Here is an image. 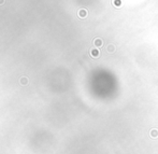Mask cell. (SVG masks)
<instances>
[{
    "label": "cell",
    "mask_w": 158,
    "mask_h": 154,
    "mask_svg": "<svg viewBox=\"0 0 158 154\" xmlns=\"http://www.w3.org/2000/svg\"><path fill=\"white\" fill-rule=\"evenodd\" d=\"M4 2V0H0V4H2Z\"/></svg>",
    "instance_id": "6da1fadb"
}]
</instances>
